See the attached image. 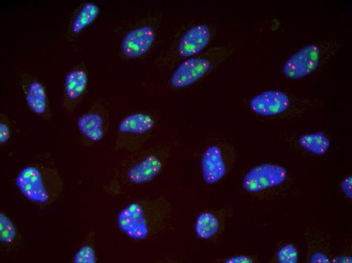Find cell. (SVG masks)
<instances>
[{
	"label": "cell",
	"mask_w": 352,
	"mask_h": 263,
	"mask_svg": "<svg viewBox=\"0 0 352 263\" xmlns=\"http://www.w3.org/2000/svg\"><path fill=\"white\" fill-rule=\"evenodd\" d=\"M179 144L177 136L157 134L142 148L124 153L113 168L108 192L124 195L153 182L164 171Z\"/></svg>",
	"instance_id": "6da1fadb"
},
{
	"label": "cell",
	"mask_w": 352,
	"mask_h": 263,
	"mask_svg": "<svg viewBox=\"0 0 352 263\" xmlns=\"http://www.w3.org/2000/svg\"><path fill=\"white\" fill-rule=\"evenodd\" d=\"M173 211L171 202L162 195L136 199L119 211L117 226L131 240H151L169 228Z\"/></svg>",
	"instance_id": "7a4b0ae2"
},
{
	"label": "cell",
	"mask_w": 352,
	"mask_h": 263,
	"mask_svg": "<svg viewBox=\"0 0 352 263\" xmlns=\"http://www.w3.org/2000/svg\"><path fill=\"white\" fill-rule=\"evenodd\" d=\"M216 31V26L209 22L188 25L156 58L155 69L160 72L172 70L182 61L203 51L208 48Z\"/></svg>",
	"instance_id": "3957f363"
},
{
	"label": "cell",
	"mask_w": 352,
	"mask_h": 263,
	"mask_svg": "<svg viewBox=\"0 0 352 263\" xmlns=\"http://www.w3.org/2000/svg\"><path fill=\"white\" fill-rule=\"evenodd\" d=\"M15 182L25 197L38 204H49L55 201L63 186L57 168L44 160L25 166L17 176Z\"/></svg>",
	"instance_id": "277c9868"
},
{
	"label": "cell",
	"mask_w": 352,
	"mask_h": 263,
	"mask_svg": "<svg viewBox=\"0 0 352 263\" xmlns=\"http://www.w3.org/2000/svg\"><path fill=\"white\" fill-rule=\"evenodd\" d=\"M237 48L232 42L218 45L182 61L172 69L167 81L168 87L180 90L195 84L233 55Z\"/></svg>",
	"instance_id": "5b68a950"
},
{
	"label": "cell",
	"mask_w": 352,
	"mask_h": 263,
	"mask_svg": "<svg viewBox=\"0 0 352 263\" xmlns=\"http://www.w3.org/2000/svg\"><path fill=\"white\" fill-rule=\"evenodd\" d=\"M159 119L158 114L150 110H138L125 115L117 125L115 149L127 153L142 148L157 134Z\"/></svg>",
	"instance_id": "8992f818"
},
{
	"label": "cell",
	"mask_w": 352,
	"mask_h": 263,
	"mask_svg": "<svg viewBox=\"0 0 352 263\" xmlns=\"http://www.w3.org/2000/svg\"><path fill=\"white\" fill-rule=\"evenodd\" d=\"M336 41L316 42L308 45L292 54L285 62L282 72L288 78L297 79L315 71L336 51Z\"/></svg>",
	"instance_id": "52a82bcc"
},
{
	"label": "cell",
	"mask_w": 352,
	"mask_h": 263,
	"mask_svg": "<svg viewBox=\"0 0 352 263\" xmlns=\"http://www.w3.org/2000/svg\"><path fill=\"white\" fill-rule=\"evenodd\" d=\"M236 160L234 147L226 140H215L203 150L200 157V169L203 181L215 184L231 170Z\"/></svg>",
	"instance_id": "ba28073f"
},
{
	"label": "cell",
	"mask_w": 352,
	"mask_h": 263,
	"mask_svg": "<svg viewBox=\"0 0 352 263\" xmlns=\"http://www.w3.org/2000/svg\"><path fill=\"white\" fill-rule=\"evenodd\" d=\"M109 125L108 103L101 99H96L76 121L82 146L90 148L102 141L109 130Z\"/></svg>",
	"instance_id": "9c48e42d"
},
{
	"label": "cell",
	"mask_w": 352,
	"mask_h": 263,
	"mask_svg": "<svg viewBox=\"0 0 352 263\" xmlns=\"http://www.w3.org/2000/svg\"><path fill=\"white\" fill-rule=\"evenodd\" d=\"M159 18L156 17L150 23L139 24L125 33L120 46L121 54L124 58H139L151 49L157 37Z\"/></svg>",
	"instance_id": "30bf717a"
},
{
	"label": "cell",
	"mask_w": 352,
	"mask_h": 263,
	"mask_svg": "<svg viewBox=\"0 0 352 263\" xmlns=\"http://www.w3.org/2000/svg\"><path fill=\"white\" fill-rule=\"evenodd\" d=\"M287 177L285 169L278 164L262 163L250 169L244 176L242 187L247 192L257 194L282 184Z\"/></svg>",
	"instance_id": "8fae6325"
},
{
	"label": "cell",
	"mask_w": 352,
	"mask_h": 263,
	"mask_svg": "<svg viewBox=\"0 0 352 263\" xmlns=\"http://www.w3.org/2000/svg\"><path fill=\"white\" fill-rule=\"evenodd\" d=\"M232 213V208L229 207L202 211L195 221L194 232L196 236L205 242H215L223 234Z\"/></svg>",
	"instance_id": "7c38bea8"
},
{
	"label": "cell",
	"mask_w": 352,
	"mask_h": 263,
	"mask_svg": "<svg viewBox=\"0 0 352 263\" xmlns=\"http://www.w3.org/2000/svg\"><path fill=\"white\" fill-rule=\"evenodd\" d=\"M89 76L83 64L76 65L67 73L64 80L62 105L66 111H74L87 92Z\"/></svg>",
	"instance_id": "4fadbf2b"
},
{
	"label": "cell",
	"mask_w": 352,
	"mask_h": 263,
	"mask_svg": "<svg viewBox=\"0 0 352 263\" xmlns=\"http://www.w3.org/2000/svg\"><path fill=\"white\" fill-rule=\"evenodd\" d=\"M21 84L25 100L30 110L46 121L52 118L49 99L46 88L35 77L24 74Z\"/></svg>",
	"instance_id": "5bb4252c"
},
{
	"label": "cell",
	"mask_w": 352,
	"mask_h": 263,
	"mask_svg": "<svg viewBox=\"0 0 352 263\" xmlns=\"http://www.w3.org/2000/svg\"><path fill=\"white\" fill-rule=\"evenodd\" d=\"M290 100L283 92L267 90L253 97L249 108L255 114L262 116H271L282 113L289 107Z\"/></svg>",
	"instance_id": "9a60e30c"
},
{
	"label": "cell",
	"mask_w": 352,
	"mask_h": 263,
	"mask_svg": "<svg viewBox=\"0 0 352 263\" xmlns=\"http://www.w3.org/2000/svg\"><path fill=\"white\" fill-rule=\"evenodd\" d=\"M100 13L98 5L93 2L81 4L75 10L67 29L66 36L72 40L90 25Z\"/></svg>",
	"instance_id": "2e32d148"
},
{
	"label": "cell",
	"mask_w": 352,
	"mask_h": 263,
	"mask_svg": "<svg viewBox=\"0 0 352 263\" xmlns=\"http://www.w3.org/2000/svg\"><path fill=\"white\" fill-rule=\"evenodd\" d=\"M298 141L303 149L318 155L325 154L330 146L329 139L322 132L303 135Z\"/></svg>",
	"instance_id": "e0dca14e"
},
{
	"label": "cell",
	"mask_w": 352,
	"mask_h": 263,
	"mask_svg": "<svg viewBox=\"0 0 352 263\" xmlns=\"http://www.w3.org/2000/svg\"><path fill=\"white\" fill-rule=\"evenodd\" d=\"M16 235V229L11 220L3 213H0V240L4 243L12 242Z\"/></svg>",
	"instance_id": "ac0fdd59"
},
{
	"label": "cell",
	"mask_w": 352,
	"mask_h": 263,
	"mask_svg": "<svg viewBox=\"0 0 352 263\" xmlns=\"http://www.w3.org/2000/svg\"><path fill=\"white\" fill-rule=\"evenodd\" d=\"M96 261L95 251L90 244L81 246L75 253L73 262L75 263H95Z\"/></svg>",
	"instance_id": "d6986e66"
},
{
	"label": "cell",
	"mask_w": 352,
	"mask_h": 263,
	"mask_svg": "<svg viewBox=\"0 0 352 263\" xmlns=\"http://www.w3.org/2000/svg\"><path fill=\"white\" fill-rule=\"evenodd\" d=\"M277 260L280 263H296L298 260V251L296 247L288 244L282 247L277 254Z\"/></svg>",
	"instance_id": "ffe728a7"
},
{
	"label": "cell",
	"mask_w": 352,
	"mask_h": 263,
	"mask_svg": "<svg viewBox=\"0 0 352 263\" xmlns=\"http://www.w3.org/2000/svg\"><path fill=\"white\" fill-rule=\"evenodd\" d=\"M12 124L8 117L4 113L0 114V144L8 143L12 135Z\"/></svg>",
	"instance_id": "44dd1931"
},
{
	"label": "cell",
	"mask_w": 352,
	"mask_h": 263,
	"mask_svg": "<svg viewBox=\"0 0 352 263\" xmlns=\"http://www.w3.org/2000/svg\"><path fill=\"white\" fill-rule=\"evenodd\" d=\"M256 258L251 255L236 254L215 259L213 262L217 263H252L256 262Z\"/></svg>",
	"instance_id": "7402d4cb"
},
{
	"label": "cell",
	"mask_w": 352,
	"mask_h": 263,
	"mask_svg": "<svg viewBox=\"0 0 352 263\" xmlns=\"http://www.w3.org/2000/svg\"><path fill=\"white\" fill-rule=\"evenodd\" d=\"M341 188L344 194L350 200L352 198V177L349 176L345 178L341 183Z\"/></svg>",
	"instance_id": "603a6c76"
},
{
	"label": "cell",
	"mask_w": 352,
	"mask_h": 263,
	"mask_svg": "<svg viewBox=\"0 0 352 263\" xmlns=\"http://www.w3.org/2000/svg\"><path fill=\"white\" fill-rule=\"evenodd\" d=\"M310 262L314 263H330L331 260L324 253L321 252H315L309 259Z\"/></svg>",
	"instance_id": "cb8c5ba5"
},
{
	"label": "cell",
	"mask_w": 352,
	"mask_h": 263,
	"mask_svg": "<svg viewBox=\"0 0 352 263\" xmlns=\"http://www.w3.org/2000/svg\"><path fill=\"white\" fill-rule=\"evenodd\" d=\"M331 262L334 263H351L352 262V258L349 256L347 255H341L333 257L331 260Z\"/></svg>",
	"instance_id": "d4e9b609"
}]
</instances>
